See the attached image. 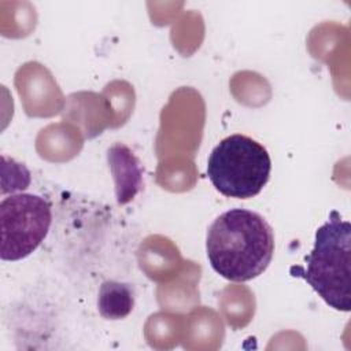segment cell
Returning a JSON list of instances; mask_svg holds the SVG:
<instances>
[{
	"label": "cell",
	"instance_id": "8992f818",
	"mask_svg": "<svg viewBox=\"0 0 351 351\" xmlns=\"http://www.w3.org/2000/svg\"><path fill=\"white\" fill-rule=\"evenodd\" d=\"M134 307V289L128 282L115 280L103 281L99 289L97 308L106 319H122Z\"/></svg>",
	"mask_w": 351,
	"mask_h": 351
},
{
	"label": "cell",
	"instance_id": "5b68a950",
	"mask_svg": "<svg viewBox=\"0 0 351 351\" xmlns=\"http://www.w3.org/2000/svg\"><path fill=\"white\" fill-rule=\"evenodd\" d=\"M110 167L117 182L119 204L130 202L141 188V167L133 152L123 144H115L107 154Z\"/></svg>",
	"mask_w": 351,
	"mask_h": 351
},
{
	"label": "cell",
	"instance_id": "277c9868",
	"mask_svg": "<svg viewBox=\"0 0 351 351\" xmlns=\"http://www.w3.org/2000/svg\"><path fill=\"white\" fill-rule=\"evenodd\" d=\"M52 222L48 200L33 193H16L0 203V258L19 261L44 241Z\"/></svg>",
	"mask_w": 351,
	"mask_h": 351
},
{
	"label": "cell",
	"instance_id": "6da1fadb",
	"mask_svg": "<svg viewBox=\"0 0 351 351\" xmlns=\"http://www.w3.org/2000/svg\"><path fill=\"white\" fill-rule=\"evenodd\" d=\"M213 270L233 282L261 276L274 254V234L267 221L245 208H230L214 219L206 237Z\"/></svg>",
	"mask_w": 351,
	"mask_h": 351
},
{
	"label": "cell",
	"instance_id": "7a4b0ae2",
	"mask_svg": "<svg viewBox=\"0 0 351 351\" xmlns=\"http://www.w3.org/2000/svg\"><path fill=\"white\" fill-rule=\"evenodd\" d=\"M304 266L291 267L292 276L302 277L337 311L351 308V225L333 210L317 229L314 247L304 258Z\"/></svg>",
	"mask_w": 351,
	"mask_h": 351
},
{
	"label": "cell",
	"instance_id": "3957f363",
	"mask_svg": "<svg viewBox=\"0 0 351 351\" xmlns=\"http://www.w3.org/2000/svg\"><path fill=\"white\" fill-rule=\"evenodd\" d=\"M271 159L267 149L244 134L221 140L207 160V176L214 188L226 197L250 199L267 184Z\"/></svg>",
	"mask_w": 351,
	"mask_h": 351
}]
</instances>
